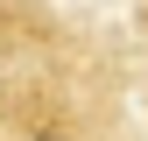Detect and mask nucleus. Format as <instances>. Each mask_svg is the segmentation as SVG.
Here are the masks:
<instances>
[{"instance_id":"f257e3e1","label":"nucleus","mask_w":148,"mask_h":141,"mask_svg":"<svg viewBox=\"0 0 148 141\" xmlns=\"http://www.w3.org/2000/svg\"><path fill=\"white\" fill-rule=\"evenodd\" d=\"M0 141H85V120L71 113L64 99L28 92L14 113H0Z\"/></svg>"}]
</instances>
